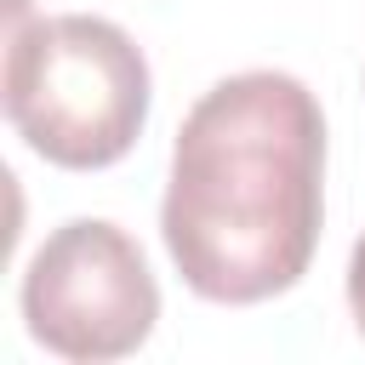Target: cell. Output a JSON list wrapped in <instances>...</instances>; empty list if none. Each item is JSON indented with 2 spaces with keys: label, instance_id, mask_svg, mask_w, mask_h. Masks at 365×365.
Listing matches in <instances>:
<instances>
[{
  "label": "cell",
  "instance_id": "obj_1",
  "mask_svg": "<svg viewBox=\"0 0 365 365\" xmlns=\"http://www.w3.org/2000/svg\"><path fill=\"white\" fill-rule=\"evenodd\" d=\"M325 228V108L285 68H240L194 97L160 194V245L217 308L285 297Z\"/></svg>",
  "mask_w": 365,
  "mask_h": 365
},
{
  "label": "cell",
  "instance_id": "obj_2",
  "mask_svg": "<svg viewBox=\"0 0 365 365\" xmlns=\"http://www.w3.org/2000/svg\"><path fill=\"white\" fill-rule=\"evenodd\" d=\"M0 103L11 131L57 171H108L120 165L154 103L143 46L97 11L34 17L11 6Z\"/></svg>",
  "mask_w": 365,
  "mask_h": 365
},
{
  "label": "cell",
  "instance_id": "obj_3",
  "mask_svg": "<svg viewBox=\"0 0 365 365\" xmlns=\"http://www.w3.org/2000/svg\"><path fill=\"white\" fill-rule=\"evenodd\" d=\"M23 331L74 365H108L137 354L160 325V279L143 245L108 217L57 222L17 285Z\"/></svg>",
  "mask_w": 365,
  "mask_h": 365
},
{
  "label": "cell",
  "instance_id": "obj_4",
  "mask_svg": "<svg viewBox=\"0 0 365 365\" xmlns=\"http://www.w3.org/2000/svg\"><path fill=\"white\" fill-rule=\"evenodd\" d=\"M348 314H354V331L365 336V234L354 240V251H348Z\"/></svg>",
  "mask_w": 365,
  "mask_h": 365
}]
</instances>
